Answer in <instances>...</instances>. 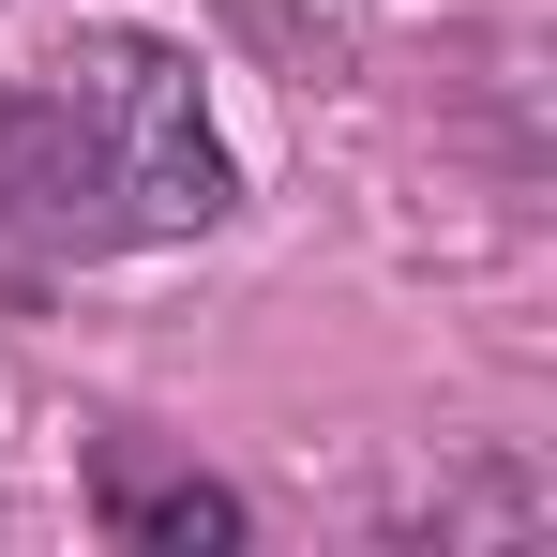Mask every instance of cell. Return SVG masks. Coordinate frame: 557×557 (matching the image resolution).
<instances>
[{"label": "cell", "mask_w": 557, "mask_h": 557, "mask_svg": "<svg viewBox=\"0 0 557 557\" xmlns=\"http://www.w3.org/2000/svg\"><path fill=\"white\" fill-rule=\"evenodd\" d=\"M543 528H557V482L528 453H467L453 482H422V497L392 512V543H437V557L453 543H543Z\"/></svg>", "instance_id": "obj_4"}, {"label": "cell", "mask_w": 557, "mask_h": 557, "mask_svg": "<svg viewBox=\"0 0 557 557\" xmlns=\"http://www.w3.org/2000/svg\"><path fill=\"white\" fill-rule=\"evenodd\" d=\"M46 76H61L76 121H91L106 182H121V242H136V257L242 226V151H226V121H211V76H196L182 30H151V15H91Z\"/></svg>", "instance_id": "obj_1"}, {"label": "cell", "mask_w": 557, "mask_h": 557, "mask_svg": "<svg viewBox=\"0 0 557 557\" xmlns=\"http://www.w3.org/2000/svg\"><path fill=\"white\" fill-rule=\"evenodd\" d=\"M76 512H91V543H121V557H242V543H257V497H242L226 467L166 453L151 422H91Z\"/></svg>", "instance_id": "obj_3"}, {"label": "cell", "mask_w": 557, "mask_h": 557, "mask_svg": "<svg viewBox=\"0 0 557 557\" xmlns=\"http://www.w3.org/2000/svg\"><path fill=\"white\" fill-rule=\"evenodd\" d=\"M106 257H136L121 242V182H106L76 91L30 61V76H0V301L30 317V301H61Z\"/></svg>", "instance_id": "obj_2"}]
</instances>
